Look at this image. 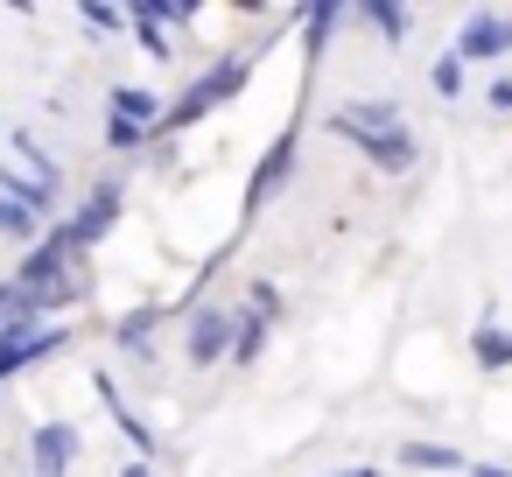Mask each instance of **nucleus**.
<instances>
[{
    "label": "nucleus",
    "mask_w": 512,
    "mask_h": 477,
    "mask_svg": "<svg viewBox=\"0 0 512 477\" xmlns=\"http://www.w3.org/2000/svg\"><path fill=\"white\" fill-rule=\"evenodd\" d=\"M246 78H253V57H239V50H232V57H218L204 78H190V92H183V99L162 113V127H155V134H183V127H197L204 113L232 106V99L246 92Z\"/></svg>",
    "instance_id": "f257e3e1"
},
{
    "label": "nucleus",
    "mask_w": 512,
    "mask_h": 477,
    "mask_svg": "<svg viewBox=\"0 0 512 477\" xmlns=\"http://www.w3.org/2000/svg\"><path fill=\"white\" fill-rule=\"evenodd\" d=\"M71 344V330H57V323H29V316H15V323H0V379H15V372H29L36 358H57Z\"/></svg>",
    "instance_id": "f03ea898"
},
{
    "label": "nucleus",
    "mask_w": 512,
    "mask_h": 477,
    "mask_svg": "<svg viewBox=\"0 0 512 477\" xmlns=\"http://www.w3.org/2000/svg\"><path fill=\"white\" fill-rule=\"evenodd\" d=\"M113 218H120V183H92V197H85V204H78L71 218H57V225H64L71 253L85 260V253H92V246H99V239L113 232Z\"/></svg>",
    "instance_id": "7ed1b4c3"
},
{
    "label": "nucleus",
    "mask_w": 512,
    "mask_h": 477,
    "mask_svg": "<svg viewBox=\"0 0 512 477\" xmlns=\"http://www.w3.org/2000/svg\"><path fill=\"white\" fill-rule=\"evenodd\" d=\"M295 148H302V127H288V134H281V141L260 155V169H253V183H246V225H253V218H260V211L281 197V183L295 176Z\"/></svg>",
    "instance_id": "20e7f679"
},
{
    "label": "nucleus",
    "mask_w": 512,
    "mask_h": 477,
    "mask_svg": "<svg viewBox=\"0 0 512 477\" xmlns=\"http://www.w3.org/2000/svg\"><path fill=\"white\" fill-rule=\"evenodd\" d=\"M456 64H498V57H512V15H491V8H477L463 29H456V50H449Z\"/></svg>",
    "instance_id": "39448f33"
},
{
    "label": "nucleus",
    "mask_w": 512,
    "mask_h": 477,
    "mask_svg": "<svg viewBox=\"0 0 512 477\" xmlns=\"http://www.w3.org/2000/svg\"><path fill=\"white\" fill-rule=\"evenodd\" d=\"M407 120H400V106L393 99H351V106H337L330 113V134H344V141H365V134H400Z\"/></svg>",
    "instance_id": "423d86ee"
},
{
    "label": "nucleus",
    "mask_w": 512,
    "mask_h": 477,
    "mask_svg": "<svg viewBox=\"0 0 512 477\" xmlns=\"http://www.w3.org/2000/svg\"><path fill=\"white\" fill-rule=\"evenodd\" d=\"M232 323H239V316H225V309H197L190 330H183V358H190V365L232 358Z\"/></svg>",
    "instance_id": "0eeeda50"
},
{
    "label": "nucleus",
    "mask_w": 512,
    "mask_h": 477,
    "mask_svg": "<svg viewBox=\"0 0 512 477\" xmlns=\"http://www.w3.org/2000/svg\"><path fill=\"white\" fill-rule=\"evenodd\" d=\"M29 463H36V477H64L78 463V428L71 421H43L36 442H29Z\"/></svg>",
    "instance_id": "6e6552de"
},
{
    "label": "nucleus",
    "mask_w": 512,
    "mask_h": 477,
    "mask_svg": "<svg viewBox=\"0 0 512 477\" xmlns=\"http://www.w3.org/2000/svg\"><path fill=\"white\" fill-rule=\"evenodd\" d=\"M351 148H358L372 169H386V176H407V169L421 162V141H414L407 127H400V134H365V141H351Z\"/></svg>",
    "instance_id": "1a4fd4ad"
},
{
    "label": "nucleus",
    "mask_w": 512,
    "mask_h": 477,
    "mask_svg": "<svg viewBox=\"0 0 512 477\" xmlns=\"http://www.w3.org/2000/svg\"><path fill=\"white\" fill-rule=\"evenodd\" d=\"M92 386H99V400L113 407V421H120V435L134 442V456H141V463H148V456H162V442H155V428H148V421H141V414H134L127 400H120V386H113V379H92Z\"/></svg>",
    "instance_id": "9d476101"
},
{
    "label": "nucleus",
    "mask_w": 512,
    "mask_h": 477,
    "mask_svg": "<svg viewBox=\"0 0 512 477\" xmlns=\"http://www.w3.org/2000/svg\"><path fill=\"white\" fill-rule=\"evenodd\" d=\"M106 113H113V120H127V127H141V134H155L169 106H162L155 92H141V85H113V106H106Z\"/></svg>",
    "instance_id": "9b49d317"
},
{
    "label": "nucleus",
    "mask_w": 512,
    "mask_h": 477,
    "mask_svg": "<svg viewBox=\"0 0 512 477\" xmlns=\"http://www.w3.org/2000/svg\"><path fill=\"white\" fill-rule=\"evenodd\" d=\"M470 358H477V365H484V372H505V365H512V330H505V323H491V316H484V323H477V330H470Z\"/></svg>",
    "instance_id": "f8f14e48"
},
{
    "label": "nucleus",
    "mask_w": 512,
    "mask_h": 477,
    "mask_svg": "<svg viewBox=\"0 0 512 477\" xmlns=\"http://www.w3.org/2000/svg\"><path fill=\"white\" fill-rule=\"evenodd\" d=\"M400 463L407 470H470L456 442H400Z\"/></svg>",
    "instance_id": "ddd939ff"
},
{
    "label": "nucleus",
    "mask_w": 512,
    "mask_h": 477,
    "mask_svg": "<svg viewBox=\"0 0 512 477\" xmlns=\"http://www.w3.org/2000/svg\"><path fill=\"white\" fill-rule=\"evenodd\" d=\"M267 323H274V316H260V309H246V316L232 323V365H253V358H260V344H267Z\"/></svg>",
    "instance_id": "4468645a"
},
{
    "label": "nucleus",
    "mask_w": 512,
    "mask_h": 477,
    "mask_svg": "<svg viewBox=\"0 0 512 477\" xmlns=\"http://www.w3.org/2000/svg\"><path fill=\"white\" fill-rule=\"evenodd\" d=\"M358 22H372L386 43H407V29H414V15H407V8H393V0H365Z\"/></svg>",
    "instance_id": "2eb2a0df"
},
{
    "label": "nucleus",
    "mask_w": 512,
    "mask_h": 477,
    "mask_svg": "<svg viewBox=\"0 0 512 477\" xmlns=\"http://www.w3.org/2000/svg\"><path fill=\"white\" fill-rule=\"evenodd\" d=\"M0 232H8V239H22V246H36V239H43L50 225H43V218H36L29 204H15V197H0Z\"/></svg>",
    "instance_id": "dca6fc26"
},
{
    "label": "nucleus",
    "mask_w": 512,
    "mask_h": 477,
    "mask_svg": "<svg viewBox=\"0 0 512 477\" xmlns=\"http://www.w3.org/2000/svg\"><path fill=\"white\" fill-rule=\"evenodd\" d=\"M344 15H351V8H337V0H316V8H302V29H309V57H323L330 29H337Z\"/></svg>",
    "instance_id": "f3484780"
},
{
    "label": "nucleus",
    "mask_w": 512,
    "mask_h": 477,
    "mask_svg": "<svg viewBox=\"0 0 512 477\" xmlns=\"http://www.w3.org/2000/svg\"><path fill=\"white\" fill-rule=\"evenodd\" d=\"M78 22H85V29H99V36H106V29H134V15H127V8H106V0H85Z\"/></svg>",
    "instance_id": "a211bd4d"
},
{
    "label": "nucleus",
    "mask_w": 512,
    "mask_h": 477,
    "mask_svg": "<svg viewBox=\"0 0 512 477\" xmlns=\"http://www.w3.org/2000/svg\"><path fill=\"white\" fill-rule=\"evenodd\" d=\"M127 15H134V36H141V50L162 64V57H169V36H162V22H155L148 8H127Z\"/></svg>",
    "instance_id": "6ab92c4d"
},
{
    "label": "nucleus",
    "mask_w": 512,
    "mask_h": 477,
    "mask_svg": "<svg viewBox=\"0 0 512 477\" xmlns=\"http://www.w3.org/2000/svg\"><path fill=\"white\" fill-rule=\"evenodd\" d=\"M15 148H22V162H29V176H36V183H50V190H57V162H50V155H43V141H36V134H15Z\"/></svg>",
    "instance_id": "aec40b11"
},
{
    "label": "nucleus",
    "mask_w": 512,
    "mask_h": 477,
    "mask_svg": "<svg viewBox=\"0 0 512 477\" xmlns=\"http://www.w3.org/2000/svg\"><path fill=\"white\" fill-rule=\"evenodd\" d=\"M428 85H435V99H456V92H463V64H456V57H435Z\"/></svg>",
    "instance_id": "412c9836"
},
{
    "label": "nucleus",
    "mask_w": 512,
    "mask_h": 477,
    "mask_svg": "<svg viewBox=\"0 0 512 477\" xmlns=\"http://www.w3.org/2000/svg\"><path fill=\"white\" fill-rule=\"evenodd\" d=\"M155 316H162V309H134V316L120 323V344H127V351H148V330H155Z\"/></svg>",
    "instance_id": "4be33fe9"
},
{
    "label": "nucleus",
    "mask_w": 512,
    "mask_h": 477,
    "mask_svg": "<svg viewBox=\"0 0 512 477\" xmlns=\"http://www.w3.org/2000/svg\"><path fill=\"white\" fill-rule=\"evenodd\" d=\"M141 141H155V134H141V127H127V120L106 113V148H141Z\"/></svg>",
    "instance_id": "5701e85b"
},
{
    "label": "nucleus",
    "mask_w": 512,
    "mask_h": 477,
    "mask_svg": "<svg viewBox=\"0 0 512 477\" xmlns=\"http://www.w3.org/2000/svg\"><path fill=\"white\" fill-rule=\"evenodd\" d=\"M22 316V288L15 281H0V323H15Z\"/></svg>",
    "instance_id": "b1692460"
},
{
    "label": "nucleus",
    "mask_w": 512,
    "mask_h": 477,
    "mask_svg": "<svg viewBox=\"0 0 512 477\" xmlns=\"http://www.w3.org/2000/svg\"><path fill=\"white\" fill-rule=\"evenodd\" d=\"M491 113H512V78H498V85H491Z\"/></svg>",
    "instance_id": "393cba45"
},
{
    "label": "nucleus",
    "mask_w": 512,
    "mask_h": 477,
    "mask_svg": "<svg viewBox=\"0 0 512 477\" xmlns=\"http://www.w3.org/2000/svg\"><path fill=\"white\" fill-rule=\"evenodd\" d=\"M470 477H512L505 463H470Z\"/></svg>",
    "instance_id": "a878e982"
},
{
    "label": "nucleus",
    "mask_w": 512,
    "mask_h": 477,
    "mask_svg": "<svg viewBox=\"0 0 512 477\" xmlns=\"http://www.w3.org/2000/svg\"><path fill=\"white\" fill-rule=\"evenodd\" d=\"M120 477H155V470H148V463H127V470H120Z\"/></svg>",
    "instance_id": "bb28decb"
},
{
    "label": "nucleus",
    "mask_w": 512,
    "mask_h": 477,
    "mask_svg": "<svg viewBox=\"0 0 512 477\" xmlns=\"http://www.w3.org/2000/svg\"><path fill=\"white\" fill-rule=\"evenodd\" d=\"M337 477H379V470H372V463H358V470H337Z\"/></svg>",
    "instance_id": "cd10ccee"
}]
</instances>
